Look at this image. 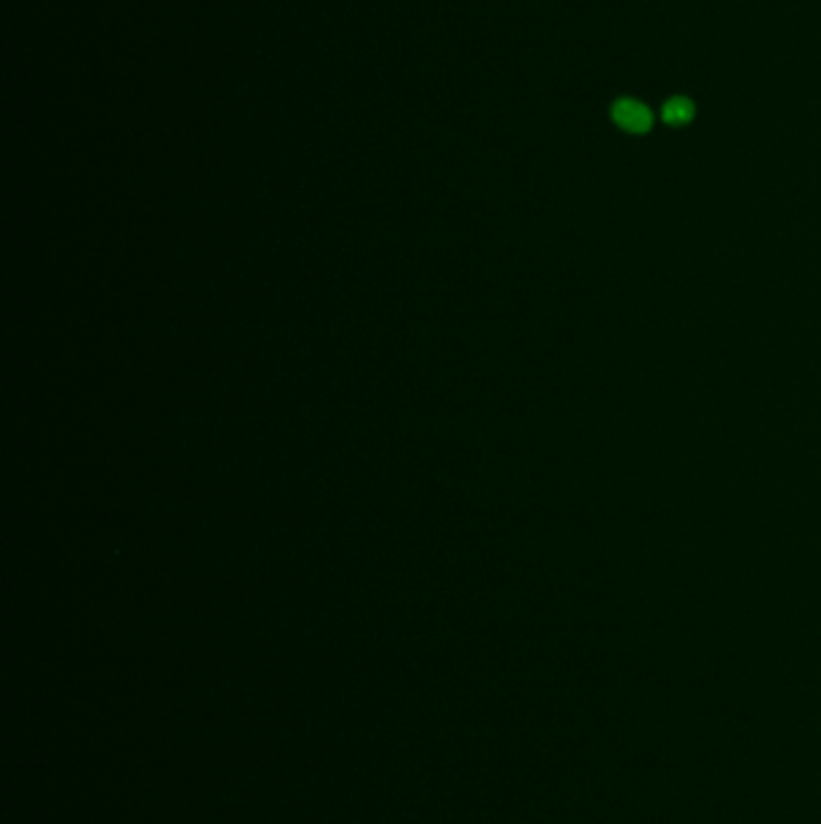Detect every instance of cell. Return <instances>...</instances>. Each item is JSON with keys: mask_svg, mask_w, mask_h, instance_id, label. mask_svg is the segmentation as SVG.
<instances>
[{"mask_svg": "<svg viewBox=\"0 0 821 824\" xmlns=\"http://www.w3.org/2000/svg\"><path fill=\"white\" fill-rule=\"evenodd\" d=\"M612 121L629 133H645L652 126L651 108L636 100H619L612 107Z\"/></svg>", "mask_w": 821, "mask_h": 824, "instance_id": "obj_1", "label": "cell"}, {"mask_svg": "<svg viewBox=\"0 0 821 824\" xmlns=\"http://www.w3.org/2000/svg\"><path fill=\"white\" fill-rule=\"evenodd\" d=\"M662 118H665L670 126L689 124L691 118H694V104H691L689 100H682V97L670 100L668 104L662 107Z\"/></svg>", "mask_w": 821, "mask_h": 824, "instance_id": "obj_2", "label": "cell"}]
</instances>
